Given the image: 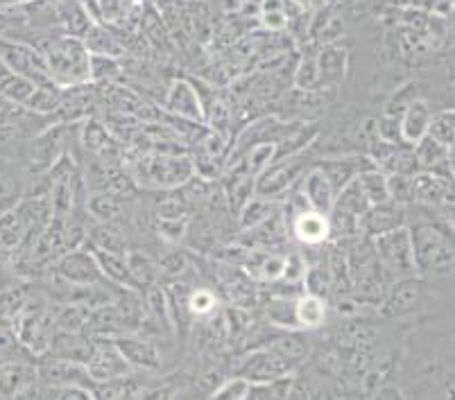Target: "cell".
<instances>
[{
    "label": "cell",
    "instance_id": "19",
    "mask_svg": "<svg viewBox=\"0 0 455 400\" xmlns=\"http://www.w3.org/2000/svg\"><path fill=\"white\" fill-rule=\"evenodd\" d=\"M315 166L320 168L326 175V179L331 181L333 191L338 192L340 188H345L351 179L361 175V172L374 168L370 156H340V159H329V161H315Z\"/></svg>",
    "mask_w": 455,
    "mask_h": 400
},
{
    "label": "cell",
    "instance_id": "3",
    "mask_svg": "<svg viewBox=\"0 0 455 400\" xmlns=\"http://www.w3.org/2000/svg\"><path fill=\"white\" fill-rule=\"evenodd\" d=\"M127 175L134 179V184L161 188V191H175L196 176V168H193L190 156L186 154H159V152H155V154H140Z\"/></svg>",
    "mask_w": 455,
    "mask_h": 400
},
{
    "label": "cell",
    "instance_id": "39",
    "mask_svg": "<svg viewBox=\"0 0 455 400\" xmlns=\"http://www.w3.org/2000/svg\"><path fill=\"white\" fill-rule=\"evenodd\" d=\"M333 204L340 206V208H345V210H349V213H354V216H358V217H361L363 213L370 208V201H367L365 192H363L361 184H358V176H355V179H351L345 188H340V191L335 192Z\"/></svg>",
    "mask_w": 455,
    "mask_h": 400
},
{
    "label": "cell",
    "instance_id": "18",
    "mask_svg": "<svg viewBox=\"0 0 455 400\" xmlns=\"http://www.w3.org/2000/svg\"><path fill=\"white\" fill-rule=\"evenodd\" d=\"M111 341L116 344V349L121 350V356L130 362V366L146 371L161 369V353L155 341L134 335H118Z\"/></svg>",
    "mask_w": 455,
    "mask_h": 400
},
{
    "label": "cell",
    "instance_id": "11",
    "mask_svg": "<svg viewBox=\"0 0 455 400\" xmlns=\"http://www.w3.org/2000/svg\"><path fill=\"white\" fill-rule=\"evenodd\" d=\"M0 398H39V375L30 362H0Z\"/></svg>",
    "mask_w": 455,
    "mask_h": 400
},
{
    "label": "cell",
    "instance_id": "42",
    "mask_svg": "<svg viewBox=\"0 0 455 400\" xmlns=\"http://www.w3.org/2000/svg\"><path fill=\"white\" fill-rule=\"evenodd\" d=\"M283 255L276 254H251L250 271L260 280H279L281 271H283Z\"/></svg>",
    "mask_w": 455,
    "mask_h": 400
},
{
    "label": "cell",
    "instance_id": "45",
    "mask_svg": "<svg viewBox=\"0 0 455 400\" xmlns=\"http://www.w3.org/2000/svg\"><path fill=\"white\" fill-rule=\"evenodd\" d=\"M270 321L275 325H281V328H288V331H299L295 317V299L288 301V296H281L279 301H272Z\"/></svg>",
    "mask_w": 455,
    "mask_h": 400
},
{
    "label": "cell",
    "instance_id": "46",
    "mask_svg": "<svg viewBox=\"0 0 455 400\" xmlns=\"http://www.w3.org/2000/svg\"><path fill=\"white\" fill-rule=\"evenodd\" d=\"M247 391H250V380L243 378V375H235L231 380H227L225 385H220L218 389L211 391L209 398L213 400H247Z\"/></svg>",
    "mask_w": 455,
    "mask_h": 400
},
{
    "label": "cell",
    "instance_id": "38",
    "mask_svg": "<svg viewBox=\"0 0 455 400\" xmlns=\"http://www.w3.org/2000/svg\"><path fill=\"white\" fill-rule=\"evenodd\" d=\"M428 136L440 140L442 145L451 147L455 140V111L453 106H444L440 111H433L428 122Z\"/></svg>",
    "mask_w": 455,
    "mask_h": 400
},
{
    "label": "cell",
    "instance_id": "28",
    "mask_svg": "<svg viewBox=\"0 0 455 400\" xmlns=\"http://www.w3.org/2000/svg\"><path fill=\"white\" fill-rule=\"evenodd\" d=\"M125 261H127V267H130L132 278L136 280V286H139L140 290H146L148 286L156 283L161 270H159V263L152 261L150 255L143 254V251L139 249H127Z\"/></svg>",
    "mask_w": 455,
    "mask_h": 400
},
{
    "label": "cell",
    "instance_id": "55",
    "mask_svg": "<svg viewBox=\"0 0 455 400\" xmlns=\"http://www.w3.org/2000/svg\"><path fill=\"white\" fill-rule=\"evenodd\" d=\"M263 23H266V27H270V30H283V27L288 26V16L281 10L263 12Z\"/></svg>",
    "mask_w": 455,
    "mask_h": 400
},
{
    "label": "cell",
    "instance_id": "27",
    "mask_svg": "<svg viewBox=\"0 0 455 400\" xmlns=\"http://www.w3.org/2000/svg\"><path fill=\"white\" fill-rule=\"evenodd\" d=\"M82 41H84L86 51H89L91 55H109V57L123 55V45L118 43V39H116L114 32L109 30V26H105V23H100V20H95L93 26L89 27V32L82 36Z\"/></svg>",
    "mask_w": 455,
    "mask_h": 400
},
{
    "label": "cell",
    "instance_id": "22",
    "mask_svg": "<svg viewBox=\"0 0 455 400\" xmlns=\"http://www.w3.org/2000/svg\"><path fill=\"white\" fill-rule=\"evenodd\" d=\"M433 115V105L426 98L412 102L408 109L401 114V140L408 145H415L421 136L428 134V122Z\"/></svg>",
    "mask_w": 455,
    "mask_h": 400
},
{
    "label": "cell",
    "instance_id": "23",
    "mask_svg": "<svg viewBox=\"0 0 455 400\" xmlns=\"http://www.w3.org/2000/svg\"><path fill=\"white\" fill-rule=\"evenodd\" d=\"M349 64V51L340 45L324 43L322 52L317 55V73H320V84L333 86L342 82Z\"/></svg>",
    "mask_w": 455,
    "mask_h": 400
},
{
    "label": "cell",
    "instance_id": "37",
    "mask_svg": "<svg viewBox=\"0 0 455 400\" xmlns=\"http://www.w3.org/2000/svg\"><path fill=\"white\" fill-rule=\"evenodd\" d=\"M358 184H361L370 206L383 204V201L390 200V192H387V175L386 172H380L379 168H370V170L361 172V175H358Z\"/></svg>",
    "mask_w": 455,
    "mask_h": 400
},
{
    "label": "cell",
    "instance_id": "58",
    "mask_svg": "<svg viewBox=\"0 0 455 400\" xmlns=\"http://www.w3.org/2000/svg\"><path fill=\"white\" fill-rule=\"evenodd\" d=\"M86 3H89V5H93V3H95V0H86Z\"/></svg>",
    "mask_w": 455,
    "mask_h": 400
},
{
    "label": "cell",
    "instance_id": "52",
    "mask_svg": "<svg viewBox=\"0 0 455 400\" xmlns=\"http://www.w3.org/2000/svg\"><path fill=\"white\" fill-rule=\"evenodd\" d=\"M188 231V217H180V220H159V235H164L165 240L180 242Z\"/></svg>",
    "mask_w": 455,
    "mask_h": 400
},
{
    "label": "cell",
    "instance_id": "33",
    "mask_svg": "<svg viewBox=\"0 0 455 400\" xmlns=\"http://www.w3.org/2000/svg\"><path fill=\"white\" fill-rule=\"evenodd\" d=\"M95 19L105 26H121L134 14L136 0H95L93 5Z\"/></svg>",
    "mask_w": 455,
    "mask_h": 400
},
{
    "label": "cell",
    "instance_id": "21",
    "mask_svg": "<svg viewBox=\"0 0 455 400\" xmlns=\"http://www.w3.org/2000/svg\"><path fill=\"white\" fill-rule=\"evenodd\" d=\"M91 350H93V340L84 337L82 333H64V331H52L51 335V346L45 353H52L57 357H64V360L80 362L86 365Z\"/></svg>",
    "mask_w": 455,
    "mask_h": 400
},
{
    "label": "cell",
    "instance_id": "8",
    "mask_svg": "<svg viewBox=\"0 0 455 400\" xmlns=\"http://www.w3.org/2000/svg\"><path fill=\"white\" fill-rule=\"evenodd\" d=\"M304 172L306 163L301 161V154L272 161L270 166L254 179V195L276 200V197L285 195V192L291 191L292 185H295V181L301 179Z\"/></svg>",
    "mask_w": 455,
    "mask_h": 400
},
{
    "label": "cell",
    "instance_id": "4",
    "mask_svg": "<svg viewBox=\"0 0 455 400\" xmlns=\"http://www.w3.org/2000/svg\"><path fill=\"white\" fill-rule=\"evenodd\" d=\"M433 303H437V299L430 290V278L405 276L387 287L383 296V315L396 317V319H405V317L419 319Z\"/></svg>",
    "mask_w": 455,
    "mask_h": 400
},
{
    "label": "cell",
    "instance_id": "57",
    "mask_svg": "<svg viewBox=\"0 0 455 400\" xmlns=\"http://www.w3.org/2000/svg\"><path fill=\"white\" fill-rule=\"evenodd\" d=\"M19 3H23V0H0V10H3V7H12V5H19Z\"/></svg>",
    "mask_w": 455,
    "mask_h": 400
},
{
    "label": "cell",
    "instance_id": "9",
    "mask_svg": "<svg viewBox=\"0 0 455 400\" xmlns=\"http://www.w3.org/2000/svg\"><path fill=\"white\" fill-rule=\"evenodd\" d=\"M55 267L60 278L66 280V283H73V286H102V283H109L100 271V267H98L93 254L84 245L77 247V249L64 251L57 258Z\"/></svg>",
    "mask_w": 455,
    "mask_h": 400
},
{
    "label": "cell",
    "instance_id": "12",
    "mask_svg": "<svg viewBox=\"0 0 455 400\" xmlns=\"http://www.w3.org/2000/svg\"><path fill=\"white\" fill-rule=\"evenodd\" d=\"M84 366L86 371H89L93 385L114 380V378H123V375L132 373L130 362L121 356V350L116 349L114 341L107 344V341L95 340V337H93V350H91V356Z\"/></svg>",
    "mask_w": 455,
    "mask_h": 400
},
{
    "label": "cell",
    "instance_id": "6",
    "mask_svg": "<svg viewBox=\"0 0 455 400\" xmlns=\"http://www.w3.org/2000/svg\"><path fill=\"white\" fill-rule=\"evenodd\" d=\"M12 325H14V340H19L32 353L44 356L48 350L52 335V315L45 308V301L28 296L26 303L20 305V310L12 319Z\"/></svg>",
    "mask_w": 455,
    "mask_h": 400
},
{
    "label": "cell",
    "instance_id": "34",
    "mask_svg": "<svg viewBox=\"0 0 455 400\" xmlns=\"http://www.w3.org/2000/svg\"><path fill=\"white\" fill-rule=\"evenodd\" d=\"M91 308L82 303H66L60 315L52 319V331L64 333H84L86 321H89Z\"/></svg>",
    "mask_w": 455,
    "mask_h": 400
},
{
    "label": "cell",
    "instance_id": "1",
    "mask_svg": "<svg viewBox=\"0 0 455 400\" xmlns=\"http://www.w3.org/2000/svg\"><path fill=\"white\" fill-rule=\"evenodd\" d=\"M412 240L417 274L424 278L442 280L453 276V226L442 217H417L415 226L408 224Z\"/></svg>",
    "mask_w": 455,
    "mask_h": 400
},
{
    "label": "cell",
    "instance_id": "2",
    "mask_svg": "<svg viewBox=\"0 0 455 400\" xmlns=\"http://www.w3.org/2000/svg\"><path fill=\"white\" fill-rule=\"evenodd\" d=\"M36 51L44 55L52 84L60 89L89 82V57L84 41L68 35H52L48 30L39 32V39L30 41Z\"/></svg>",
    "mask_w": 455,
    "mask_h": 400
},
{
    "label": "cell",
    "instance_id": "35",
    "mask_svg": "<svg viewBox=\"0 0 455 400\" xmlns=\"http://www.w3.org/2000/svg\"><path fill=\"white\" fill-rule=\"evenodd\" d=\"M123 66L118 57L109 55H91L89 57V82L91 84H114L121 80Z\"/></svg>",
    "mask_w": 455,
    "mask_h": 400
},
{
    "label": "cell",
    "instance_id": "25",
    "mask_svg": "<svg viewBox=\"0 0 455 400\" xmlns=\"http://www.w3.org/2000/svg\"><path fill=\"white\" fill-rule=\"evenodd\" d=\"M326 301L315 294H301L295 299V317L299 331H317L326 324Z\"/></svg>",
    "mask_w": 455,
    "mask_h": 400
},
{
    "label": "cell",
    "instance_id": "56",
    "mask_svg": "<svg viewBox=\"0 0 455 400\" xmlns=\"http://www.w3.org/2000/svg\"><path fill=\"white\" fill-rule=\"evenodd\" d=\"M291 3L299 7L301 12H313V10H322L326 0H291Z\"/></svg>",
    "mask_w": 455,
    "mask_h": 400
},
{
    "label": "cell",
    "instance_id": "20",
    "mask_svg": "<svg viewBox=\"0 0 455 400\" xmlns=\"http://www.w3.org/2000/svg\"><path fill=\"white\" fill-rule=\"evenodd\" d=\"M301 195L308 201L310 208L320 210V213H329L335 200L333 185L317 166L301 175Z\"/></svg>",
    "mask_w": 455,
    "mask_h": 400
},
{
    "label": "cell",
    "instance_id": "29",
    "mask_svg": "<svg viewBox=\"0 0 455 400\" xmlns=\"http://www.w3.org/2000/svg\"><path fill=\"white\" fill-rule=\"evenodd\" d=\"M86 210L98 222H116L123 216V210H125V200L105 191L95 192V195L86 200Z\"/></svg>",
    "mask_w": 455,
    "mask_h": 400
},
{
    "label": "cell",
    "instance_id": "31",
    "mask_svg": "<svg viewBox=\"0 0 455 400\" xmlns=\"http://www.w3.org/2000/svg\"><path fill=\"white\" fill-rule=\"evenodd\" d=\"M275 216H276L275 201L259 195H251L250 200L245 201V206L241 208V213H238L243 229H256V226L270 222Z\"/></svg>",
    "mask_w": 455,
    "mask_h": 400
},
{
    "label": "cell",
    "instance_id": "47",
    "mask_svg": "<svg viewBox=\"0 0 455 400\" xmlns=\"http://www.w3.org/2000/svg\"><path fill=\"white\" fill-rule=\"evenodd\" d=\"M387 192L390 200L401 206L412 204V176L408 175H387Z\"/></svg>",
    "mask_w": 455,
    "mask_h": 400
},
{
    "label": "cell",
    "instance_id": "10",
    "mask_svg": "<svg viewBox=\"0 0 455 400\" xmlns=\"http://www.w3.org/2000/svg\"><path fill=\"white\" fill-rule=\"evenodd\" d=\"M36 375H39V385H80L95 391V385L84 365L64 360V357H57L52 353L41 356Z\"/></svg>",
    "mask_w": 455,
    "mask_h": 400
},
{
    "label": "cell",
    "instance_id": "44",
    "mask_svg": "<svg viewBox=\"0 0 455 400\" xmlns=\"http://www.w3.org/2000/svg\"><path fill=\"white\" fill-rule=\"evenodd\" d=\"M295 86L301 90H313L320 86V73H317V55L306 51L295 73Z\"/></svg>",
    "mask_w": 455,
    "mask_h": 400
},
{
    "label": "cell",
    "instance_id": "14",
    "mask_svg": "<svg viewBox=\"0 0 455 400\" xmlns=\"http://www.w3.org/2000/svg\"><path fill=\"white\" fill-rule=\"evenodd\" d=\"M405 224H408V208L392 200L383 204H371L361 216V233L365 238H376Z\"/></svg>",
    "mask_w": 455,
    "mask_h": 400
},
{
    "label": "cell",
    "instance_id": "15",
    "mask_svg": "<svg viewBox=\"0 0 455 400\" xmlns=\"http://www.w3.org/2000/svg\"><path fill=\"white\" fill-rule=\"evenodd\" d=\"M52 10H55L57 27H60L61 35L77 36V39H82L98 20L93 14V7L86 0H55Z\"/></svg>",
    "mask_w": 455,
    "mask_h": 400
},
{
    "label": "cell",
    "instance_id": "54",
    "mask_svg": "<svg viewBox=\"0 0 455 400\" xmlns=\"http://www.w3.org/2000/svg\"><path fill=\"white\" fill-rule=\"evenodd\" d=\"M159 270L168 271V274H181L186 270V258L180 251H172L171 255H165L164 261L159 263Z\"/></svg>",
    "mask_w": 455,
    "mask_h": 400
},
{
    "label": "cell",
    "instance_id": "41",
    "mask_svg": "<svg viewBox=\"0 0 455 400\" xmlns=\"http://www.w3.org/2000/svg\"><path fill=\"white\" fill-rule=\"evenodd\" d=\"M275 145L276 143H256L241 154V159L245 161V168L254 179L275 161Z\"/></svg>",
    "mask_w": 455,
    "mask_h": 400
},
{
    "label": "cell",
    "instance_id": "49",
    "mask_svg": "<svg viewBox=\"0 0 455 400\" xmlns=\"http://www.w3.org/2000/svg\"><path fill=\"white\" fill-rule=\"evenodd\" d=\"M308 271V263L301 254H291L285 255L283 271H281V280H285L288 286H301L304 283V276Z\"/></svg>",
    "mask_w": 455,
    "mask_h": 400
},
{
    "label": "cell",
    "instance_id": "40",
    "mask_svg": "<svg viewBox=\"0 0 455 400\" xmlns=\"http://www.w3.org/2000/svg\"><path fill=\"white\" fill-rule=\"evenodd\" d=\"M82 143H84L86 150L93 152V154H98L102 159L107 147H114L116 140H111L105 125H100L98 121H86L84 127H82Z\"/></svg>",
    "mask_w": 455,
    "mask_h": 400
},
{
    "label": "cell",
    "instance_id": "51",
    "mask_svg": "<svg viewBox=\"0 0 455 400\" xmlns=\"http://www.w3.org/2000/svg\"><path fill=\"white\" fill-rule=\"evenodd\" d=\"M376 134H379V138L390 140V143H403V140H401V115H380L379 121H376ZM405 145H408V143H405Z\"/></svg>",
    "mask_w": 455,
    "mask_h": 400
},
{
    "label": "cell",
    "instance_id": "36",
    "mask_svg": "<svg viewBox=\"0 0 455 400\" xmlns=\"http://www.w3.org/2000/svg\"><path fill=\"white\" fill-rule=\"evenodd\" d=\"M424 82H417V80H412V82H405V84H401L399 89L395 90V93H392L390 96V100L386 102V111H383V114H390V115H401L403 114L405 109H408V106L412 105V102L415 100H419V98H426V93H424Z\"/></svg>",
    "mask_w": 455,
    "mask_h": 400
},
{
    "label": "cell",
    "instance_id": "32",
    "mask_svg": "<svg viewBox=\"0 0 455 400\" xmlns=\"http://www.w3.org/2000/svg\"><path fill=\"white\" fill-rule=\"evenodd\" d=\"M61 93H64V89H60L57 84L35 86L30 100L26 102V109L32 111V114L48 115V118H52L61 105Z\"/></svg>",
    "mask_w": 455,
    "mask_h": 400
},
{
    "label": "cell",
    "instance_id": "24",
    "mask_svg": "<svg viewBox=\"0 0 455 400\" xmlns=\"http://www.w3.org/2000/svg\"><path fill=\"white\" fill-rule=\"evenodd\" d=\"M320 136L317 125H295L291 131H285L275 145V161L288 159V156L304 154L310 143H315Z\"/></svg>",
    "mask_w": 455,
    "mask_h": 400
},
{
    "label": "cell",
    "instance_id": "53",
    "mask_svg": "<svg viewBox=\"0 0 455 400\" xmlns=\"http://www.w3.org/2000/svg\"><path fill=\"white\" fill-rule=\"evenodd\" d=\"M180 217H188V204L180 197H171L159 206V220H180Z\"/></svg>",
    "mask_w": 455,
    "mask_h": 400
},
{
    "label": "cell",
    "instance_id": "7",
    "mask_svg": "<svg viewBox=\"0 0 455 400\" xmlns=\"http://www.w3.org/2000/svg\"><path fill=\"white\" fill-rule=\"evenodd\" d=\"M0 64L10 75L30 80L35 86L52 84L44 55L26 41L0 39Z\"/></svg>",
    "mask_w": 455,
    "mask_h": 400
},
{
    "label": "cell",
    "instance_id": "50",
    "mask_svg": "<svg viewBox=\"0 0 455 400\" xmlns=\"http://www.w3.org/2000/svg\"><path fill=\"white\" fill-rule=\"evenodd\" d=\"M215 301L213 292L211 290H197L193 294H188V310L193 317H206L215 310Z\"/></svg>",
    "mask_w": 455,
    "mask_h": 400
},
{
    "label": "cell",
    "instance_id": "26",
    "mask_svg": "<svg viewBox=\"0 0 455 400\" xmlns=\"http://www.w3.org/2000/svg\"><path fill=\"white\" fill-rule=\"evenodd\" d=\"M86 242H91L98 249L111 251V254H127V238L114 222H98L86 231Z\"/></svg>",
    "mask_w": 455,
    "mask_h": 400
},
{
    "label": "cell",
    "instance_id": "43",
    "mask_svg": "<svg viewBox=\"0 0 455 400\" xmlns=\"http://www.w3.org/2000/svg\"><path fill=\"white\" fill-rule=\"evenodd\" d=\"M32 90H35V84L30 80L10 75V73L0 77V98H5V100L14 102V105L26 106V102L32 96Z\"/></svg>",
    "mask_w": 455,
    "mask_h": 400
},
{
    "label": "cell",
    "instance_id": "17",
    "mask_svg": "<svg viewBox=\"0 0 455 400\" xmlns=\"http://www.w3.org/2000/svg\"><path fill=\"white\" fill-rule=\"evenodd\" d=\"M291 231L304 247H320L329 242V217L315 208H299L295 210Z\"/></svg>",
    "mask_w": 455,
    "mask_h": 400
},
{
    "label": "cell",
    "instance_id": "30",
    "mask_svg": "<svg viewBox=\"0 0 455 400\" xmlns=\"http://www.w3.org/2000/svg\"><path fill=\"white\" fill-rule=\"evenodd\" d=\"M326 217H329V240H347V238L361 235V217L349 210L333 204Z\"/></svg>",
    "mask_w": 455,
    "mask_h": 400
},
{
    "label": "cell",
    "instance_id": "16",
    "mask_svg": "<svg viewBox=\"0 0 455 400\" xmlns=\"http://www.w3.org/2000/svg\"><path fill=\"white\" fill-rule=\"evenodd\" d=\"M288 371H291V360H285L272 349H260L247 356V360L238 369V375L247 378L250 382H267L288 373Z\"/></svg>",
    "mask_w": 455,
    "mask_h": 400
},
{
    "label": "cell",
    "instance_id": "13",
    "mask_svg": "<svg viewBox=\"0 0 455 400\" xmlns=\"http://www.w3.org/2000/svg\"><path fill=\"white\" fill-rule=\"evenodd\" d=\"M165 111H171L177 121L204 125V105H202L200 90L188 80L172 82L168 96H165Z\"/></svg>",
    "mask_w": 455,
    "mask_h": 400
},
{
    "label": "cell",
    "instance_id": "48",
    "mask_svg": "<svg viewBox=\"0 0 455 400\" xmlns=\"http://www.w3.org/2000/svg\"><path fill=\"white\" fill-rule=\"evenodd\" d=\"M270 349L276 350L279 356H283L285 360L297 362V360H301V357L306 356L308 346H306L304 341L299 340V337H295L292 333H288V335H283V337H276L275 344H272Z\"/></svg>",
    "mask_w": 455,
    "mask_h": 400
},
{
    "label": "cell",
    "instance_id": "5",
    "mask_svg": "<svg viewBox=\"0 0 455 400\" xmlns=\"http://www.w3.org/2000/svg\"><path fill=\"white\" fill-rule=\"evenodd\" d=\"M371 245H374V254L379 258L383 271H386L387 280L395 283V280L405 278V276H417L408 226H399L395 231L376 235V238H371Z\"/></svg>",
    "mask_w": 455,
    "mask_h": 400
}]
</instances>
